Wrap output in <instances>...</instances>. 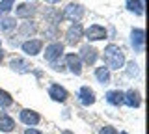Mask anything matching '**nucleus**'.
I'll list each match as a JSON object with an SVG mask.
<instances>
[{
    "label": "nucleus",
    "instance_id": "dca6fc26",
    "mask_svg": "<svg viewBox=\"0 0 149 134\" xmlns=\"http://www.w3.org/2000/svg\"><path fill=\"white\" fill-rule=\"evenodd\" d=\"M37 32H39V24H37L34 19H32V21H22L21 24L17 26V35H19V37L32 39Z\"/></svg>",
    "mask_w": 149,
    "mask_h": 134
},
{
    "label": "nucleus",
    "instance_id": "f8f14e48",
    "mask_svg": "<svg viewBox=\"0 0 149 134\" xmlns=\"http://www.w3.org/2000/svg\"><path fill=\"white\" fill-rule=\"evenodd\" d=\"M47 95L50 97V101H54V103H67L69 99V91L65 90V87L62 84H58V82H52V84H49V87H47Z\"/></svg>",
    "mask_w": 149,
    "mask_h": 134
},
{
    "label": "nucleus",
    "instance_id": "412c9836",
    "mask_svg": "<svg viewBox=\"0 0 149 134\" xmlns=\"http://www.w3.org/2000/svg\"><path fill=\"white\" fill-rule=\"evenodd\" d=\"M125 10L136 17H142L146 11V4H143V0H125Z\"/></svg>",
    "mask_w": 149,
    "mask_h": 134
},
{
    "label": "nucleus",
    "instance_id": "ddd939ff",
    "mask_svg": "<svg viewBox=\"0 0 149 134\" xmlns=\"http://www.w3.org/2000/svg\"><path fill=\"white\" fill-rule=\"evenodd\" d=\"M8 67L11 69L13 73H17V75H26V73L34 71V65H32L26 58H21V56L11 58V60H9V63H8Z\"/></svg>",
    "mask_w": 149,
    "mask_h": 134
},
{
    "label": "nucleus",
    "instance_id": "6ab92c4d",
    "mask_svg": "<svg viewBox=\"0 0 149 134\" xmlns=\"http://www.w3.org/2000/svg\"><path fill=\"white\" fill-rule=\"evenodd\" d=\"M93 76H95V80L99 82L101 86H106L112 82V71L106 65H99L93 69Z\"/></svg>",
    "mask_w": 149,
    "mask_h": 134
},
{
    "label": "nucleus",
    "instance_id": "20e7f679",
    "mask_svg": "<svg viewBox=\"0 0 149 134\" xmlns=\"http://www.w3.org/2000/svg\"><path fill=\"white\" fill-rule=\"evenodd\" d=\"M45 60L50 63H56V62H62L63 54H65V43L62 41H50L49 45L45 47Z\"/></svg>",
    "mask_w": 149,
    "mask_h": 134
},
{
    "label": "nucleus",
    "instance_id": "7c9ffc66",
    "mask_svg": "<svg viewBox=\"0 0 149 134\" xmlns=\"http://www.w3.org/2000/svg\"><path fill=\"white\" fill-rule=\"evenodd\" d=\"M4 56H6V52H4V49H2V47H0V63H2V62H4Z\"/></svg>",
    "mask_w": 149,
    "mask_h": 134
},
{
    "label": "nucleus",
    "instance_id": "9b49d317",
    "mask_svg": "<svg viewBox=\"0 0 149 134\" xmlns=\"http://www.w3.org/2000/svg\"><path fill=\"white\" fill-rule=\"evenodd\" d=\"M19 47H21V50L26 54V56L34 58V56H39V54L43 52V39H39V37L24 39Z\"/></svg>",
    "mask_w": 149,
    "mask_h": 134
},
{
    "label": "nucleus",
    "instance_id": "4be33fe9",
    "mask_svg": "<svg viewBox=\"0 0 149 134\" xmlns=\"http://www.w3.org/2000/svg\"><path fill=\"white\" fill-rule=\"evenodd\" d=\"M15 30H17V21H15V17H11V15L0 17V32H2V34L9 35L11 32H15Z\"/></svg>",
    "mask_w": 149,
    "mask_h": 134
},
{
    "label": "nucleus",
    "instance_id": "393cba45",
    "mask_svg": "<svg viewBox=\"0 0 149 134\" xmlns=\"http://www.w3.org/2000/svg\"><path fill=\"white\" fill-rule=\"evenodd\" d=\"M13 103H15V99L11 97V93L0 87V108L6 110V108H9V106H13Z\"/></svg>",
    "mask_w": 149,
    "mask_h": 134
},
{
    "label": "nucleus",
    "instance_id": "bb28decb",
    "mask_svg": "<svg viewBox=\"0 0 149 134\" xmlns=\"http://www.w3.org/2000/svg\"><path fill=\"white\" fill-rule=\"evenodd\" d=\"M97 134H119V131L114 127V125H102Z\"/></svg>",
    "mask_w": 149,
    "mask_h": 134
},
{
    "label": "nucleus",
    "instance_id": "9d476101",
    "mask_svg": "<svg viewBox=\"0 0 149 134\" xmlns=\"http://www.w3.org/2000/svg\"><path fill=\"white\" fill-rule=\"evenodd\" d=\"M77 101H78V104L84 106V108H90V106H93L97 103V93H95V90L93 87H90L88 84H84L80 86L77 90Z\"/></svg>",
    "mask_w": 149,
    "mask_h": 134
},
{
    "label": "nucleus",
    "instance_id": "a878e982",
    "mask_svg": "<svg viewBox=\"0 0 149 134\" xmlns=\"http://www.w3.org/2000/svg\"><path fill=\"white\" fill-rule=\"evenodd\" d=\"M15 8V0H0V17L9 15Z\"/></svg>",
    "mask_w": 149,
    "mask_h": 134
},
{
    "label": "nucleus",
    "instance_id": "7ed1b4c3",
    "mask_svg": "<svg viewBox=\"0 0 149 134\" xmlns=\"http://www.w3.org/2000/svg\"><path fill=\"white\" fill-rule=\"evenodd\" d=\"M13 11H15V17H17V19L32 21L37 13H39V6H37L36 2H26V0H24V2H21V4H15Z\"/></svg>",
    "mask_w": 149,
    "mask_h": 134
},
{
    "label": "nucleus",
    "instance_id": "f704fd0d",
    "mask_svg": "<svg viewBox=\"0 0 149 134\" xmlns=\"http://www.w3.org/2000/svg\"><path fill=\"white\" fill-rule=\"evenodd\" d=\"M26 2H34V0H26Z\"/></svg>",
    "mask_w": 149,
    "mask_h": 134
},
{
    "label": "nucleus",
    "instance_id": "72a5a7b5",
    "mask_svg": "<svg viewBox=\"0 0 149 134\" xmlns=\"http://www.w3.org/2000/svg\"><path fill=\"white\" fill-rule=\"evenodd\" d=\"M0 47H2V37H0Z\"/></svg>",
    "mask_w": 149,
    "mask_h": 134
},
{
    "label": "nucleus",
    "instance_id": "1a4fd4ad",
    "mask_svg": "<svg viewBox=\"0 0 149 134\" xmlns=\"http://www.w3.org/2000/svg\"><path fill=\"white\" fill-rule=\"evenodd\" d=\"M62 60H63L65 71H69V73H71V75H74V76H80V75H82L84 65H82V62H80V58H78L77 52H65Z\"/></svg>",
    "mask_w": 149,
    "mask_h": 134
},
{
    "label": "nucleus",
    "instance_id": "423d86ee",
    "mask_svg": "<svg viewBox=\"0 0 149 134\" xmlns=\"http://www.w3.org/2000/svg\"><path fill=\"white\" fill-rule=\"evenodd\" d=\"M84 37L88 39V43H95V41H104L108 39V28L99 24V22H93L88 28H84Z\"/></svg>",
    "mask_w": 149,
    "mask_h": 134
},
{
    "label": "nucleus",
    "instance_id": "a211bd4d",
    "mask_svg": "<svg viewBox=\"0 0 149 134\" xmlns=\"http://www.w3.org/2000/svg\"><path fill=\"white\" fill-rule=\"evenodd\" d=\"M106 104L114 106V108H121L123 106V90H108L104 93Z\"/></svg>",
    "mask_w": 149,
    "mask_h": 134
},
{
    "label": "nucleus",
    "instance_id": "2f4dec72",
    "mask_svg": "<svg viewBox=\"0 0 149 134\" xmlns=\"http://www.w3.org/2000/svg\"><path fill=\"white\" fill-rule=\"evenodd\" d=\"M60 134H77V132H74V131H69V128H63Z\"/></svg>",
    "mask_w": 149,
    "mask_h": 134
},
{
    "label": "nucleus",
    "instance_id": "cd10ccee",
    "mask_svg": "<svg viewBox=\"0 0 149 134\" xmlns=\"http://www.w3.org/2000/svg\"><path fill=\"white\" fill-rule=\"evenodd\" d=\"M50 69L52 71H56V73H65V67H63V62H56V63H50Z\"/></svg>",
    "mask_w": 149,
    "mask_h": 134
},
{
    "label": "nucleus",
    "instance_id": "4468645a",
    "mask_svg": "<svg viewBox=\"0 0 149 134\" xmlns=\"http://www.w3.org/2000/svg\"><path fill=\"white\" fill-rule=\"evenodd\" d=\"M19 121L24 127H36V125L41 123V114L36 112L34 108H22L19 112Z\"/></svg>",
    "mask_w": 149,
    "mask_h": 134
},
{
    "label": "nucleus",
    "instance_id": "f3484780",
    "mask_svg": "<svg viewBox=\"0 0 149 134\" xmlns=\"http://www.w3.org/2000/svg\"><path fill=\"white\" fill-rule=\"evenodd\" d=\"M41 15H43L45 24H54V26H60V24L63 22V15H62V11H60L58 8H52V6L43 8Z\"/></svg>",
    "mask_w": 149,
    "mask_h": 134
},
{
    "label": "nucleus",
    "instance_id": "6e6552de",
    "mask_svg": "<svg viewBox=\"0 0 149 134\" xmlns=\"http://www.w3.org/2000/svg\"><path fill=\"white\" fill-rule=\"evenodd\" d=\"M63 35H65V43L71 45V47H77L84 39V24L82 22H71Z\"/></svg>",
    "mask_w": 149,
    "mask_h": 134
},
{
    "label": "nucleus",
    "instance_id": "5701e85b",
    "mask_svg": "<svg viewBox=\"0 0 149 134\" xmlns=\"http://www.w3.org/2000/svg\"><path fill=\"white\" fill-rule=\"evenodd\" d=\"M60 34H62L60 26H54V24H45L43 30H41V35H43L45 39H49V41H58Z\"/></svg>",
    "mask_w": 149,
    "mask_h": 134
},
{
    "label": "nucleus",
    "instance_id": "aec40b11",
    "mask_svg": "<svg viewBox=\"0 0 149 134\" xmlns=\"http://www.w3.org/2000/svg\"><path fill=\"white\" fill-rule=\"evenodd\" d=\"M15 119L11 117L8 112H0V132H4V134H9V132H13L15 131Z\"/></svg>",
    "mask_w": 149,
    "mask_h": 134
},
{
    "label": "nucleus",
    "instance_id": "39448f33",
    "mask_svg": "<svg viewBox=\"0 0 149 134\" xmlns=\"http://www.w3.org/2000/svg\"><path fill=\"white\" fill-rule=\"evenodd\" d=\"M77 54H78V58H80L82 65L93 67L97 63V60H99V56H101V50H97L91 43H86V45L80 47V50H78Z\"/></svg>",
    "mask_w": 149,
    "mask_h": 134
},
{
    "label": "nucleus",
    "instance_id": "f257e3e1",
    "mask_svg": "<svg viewBox=\"0 0 149 134\" xmlns=\"http://www.w3.org/2000/svg\"><path fill=\"white\" fill-rule=\"evenodd\" d=\"M99 58H102V65H106L110 71H119V69H123L125 62H127L123 49H121L119 45H116V43L106 45Z\"/></svg>",
    "mask_w": 149,
    "mask_h": 134
},
{
    "label": "nucleus",
    "instance_id": "0eeeda50",
    "mask_svg": "<svg viewBox=\"0 0 149 134\" xmlns=\"http://www.w3.org/2000/svg\"><path fill=\"white\" fill-rule=\"evenodd\" d=\"M129 41H130V47H132L134 54H143V50H146V30L140 28V26L130 28Z\"/></svg>",
    "mask_w": 149,
    "mask_h": 134
},
{
    "label": "nucleus",
    "instance_id": "473e14b6",
    "mask_svg": "<svg viewBox=\"0 0 149 134\" xmlns=\"http://www.w3.org/2000/svg\"><path fill=\"white\" fill-rule=\"evenodd\" d=\"M119 134H129V132H127V131H121V132H119Z\"/></svg>",
    "mask_w": 149,
    "mask_h": 134
},
{
    "label": "nucleus",
    "instance_id": "b1692460",
    "mask_svg": "<svg viewBox=\"0 0 149 134\" xmlns=\"http://www.w3.org/2000/svg\"><path fill=\"white\" fill-rule=\"evenodd\" d=\"M125 75L129 78H136L140 75V63L134 62V60H130V62H125Z\"/></svg>",
    "mask_w": 149,
    "mask_h": 134
},
{
    "label": "nucleus",
    "instance_id": "c85d7f7f",
    "mask_svg": "<svg viewBox=\"0 0 149 134\" xmlns=\"http://www.w3.org/2000/svg\"><path fill=\"white\" fill-rule=\"evenodd\" d=\"M22 134H43V131H39V128H36V127H26Z\"/></svg>",
    "mask_w": 149,
    "mask_h": 134
},
{
    "label": "nucleus",
    "instance_id": "f03ea898",
    "mask_svg": "<svg viewBox=\"0 0 149 134\" xmlns=\"http://www.w3.org/2000/svg\"><path fill=\"white\" fill-rule=\"evenodd\" d=\"M62 15H63V21L80 22L82 17L86 15V8L80 2H69V4H65V8L62 10Z\"/></svg>",
    "mask_w": 149,
    "mask_h": 134
},
{
    "label": "nucleus",
    "instance_id": "2eb2a0df",
    "mask_svg": "<svg viewBox=\"0 0 149 134\" xmlns=\"http://www.w3.org/2000/svg\"><path fill=\"white\" fill-rule=\"evenodd\" d=\"M123 106H129V108L136 110L142 106V93L136 87H129L127 91H123Z\"/></svg>",
    "mask_w": 149,
    "mask_h": 134
},
{
    "label": "nucleus",
    "instance_id": "c756f323",
    "mask_svg": "<svg viewBox=\"0 0 149 134\" xmlns=\"http://www.w3.org/2000/svg\"><path fill=\"white\" fill-rule=\"evenodd\" d=\"M62 0H45V4H49V6H56V4H60Z\"/></svg>",
    "mask_w": 149,
    "mask_h": 134
}]
</instances>
